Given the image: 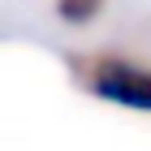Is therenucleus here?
I'll return each instance as SVG.
<instances>
[{"mask_svg": "<svg viewBox=\"0 0 151 151\" xmlns=\"http://www.w3.org/2000/svg\"><path fill=\"white\" fill-rule=\"evenodd\" d=\"M82 91L99 104L151 116V65L129 60L121 52H99L82 65Z\"/></svg>", "mask_w": 151, "mask_h": 151, "instance_id": "1", "label": "nucleus"}, {"mask_svg": "<svg viewBox=\"0 0 151 151\" xmlns=\"http://www.w3.org/2000/svg\"><path fill=\"white\" fill-rule=\"evenodd\" d=\"M108 0H52V9L65 26H91L99 13H104Z\"/></svg>", "mask_w": 151, "mask_h": 151, "instance_id": "2", "label": "nucleus"}]
</instances>
